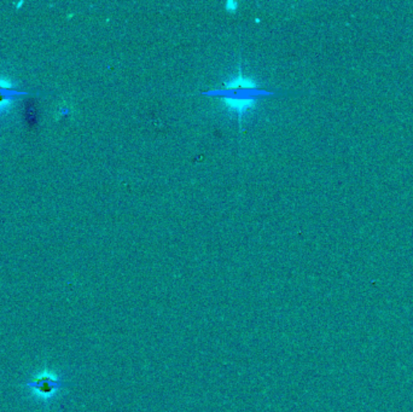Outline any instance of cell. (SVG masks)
I'll list each match as a JSON object with an SVG mask.
<instances>
[{
    "label": "cell",
    "instance_id": "obj_1",
    "mask_svg": "<svg viewBox=\"0 0 413 412\" xmlns=\"http://www.w3.org/2000/svg\"><path fill=\"white\" fill-rule=\"evenodd\" d=\"M22 95H28V92H21L15 90L10 80L0 78V114L8 108L10 103L17 97Z\"/></svg>",
    "mask_w": 413,
    "mask_h": 412
}]
</instances>
